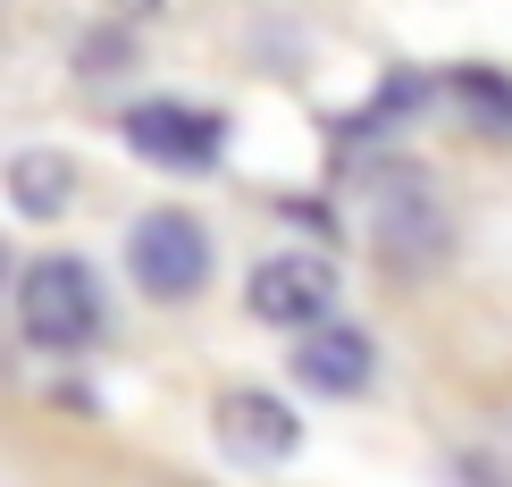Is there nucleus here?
I'll list each match as a JSON object with an SVG mask.
<instances>
[{
    "mask_svg": "<svg viewBox=\"0 0 512 487\" xmlns=\"http://www.w3.org/2000/svg\"><path fill=\"white\" fill-rule=\"evenodd\" d=\"M110 320V303H101V278L76 261V252H42V261L17 278V328H26V345L42 353H84Z\"/></svg>",
    "mask_w": 512,
    "mask_h": 487,
    "instance_id": "f257e3e1",
    "label": "nucleus"
},
{
    "mask_svg": "<svg viewBox=\"0 0 512 487\" xmlns=\"http://www.w3.org/2000/svg\"><path fill=\"white\" fill-rule=\"evenodd\" d=\"M126 269L152 303H194L210 286V227L194 210H143L126 227Z\"/></svg>",
    "mask_w": 512,
    "mask_h": 487,
    "instance_id": "f03ea898",
    "label": "nucleus"
},
{
    "mask_svg": "<svg viewBox=\"0 0 512 487\" xmlns=\"http://www.w3.org/2000/svg\"><path fill=\"white\" fill-rule=\"evenodd\" d=\"M370 244L387 269H437L445 244H454V219H445V202L429 194V185L412 177V168H387V177L370 185Z\"/></svg>",
    "mask_w": 512,
    "mask_h": 487,
    "instance_id": "7ed1b4c3",
    "label": "nucleus"
},
{
    "mask_svg": "<svg viewBox=\"0 0 512 487\" xmlns=\"http://www.w3.org/2000/svg\"><path fill=\"white\" fill-rule=\"evenodd\" d=\"M244 311L261 328H328L336 320V269L319 261V252H277L244 278Z\"/></svg>",
    "mask_w": 512,
    "mask_h": 487,
    "instance_id": "20e7f679",
    "label": "nucleus"
},
{
    "mask_svg": "<svg viewBox=\"0 0 512 487\" xmlns=\"http://www.w3.org/2000/svg\"><path fill=\"white\" fill-rule=\"evenodd\" d=\"M210 429L236 462H294L303 454V420H294L286 395H261V387H227L210 404Z\"/></svg>",
    "mask_w": 512,
    "mask_h": 487,
    "instance_id": "39448f33",
    "label": "nucleus"
},
{
    "mask_svg": "<svg viewBox=\"0 0 512 487\" xmlns=\"http://www.w3.org/2000/svg\"><path fill=\"white\" fill-rule=\"evenodd\" d=\"M126 143L143 160H168V168H210L227 143V118L194 110V101H143V110H126Z\"/></svg>",
    "mask_w": 512,
    "mask_h": 487,
    "instance_id": "423d86ee",
    "label": "nucleus"
},
{
    "mask_svg": "<svg viewBox=\"0 0 512 487\" xmlns=\"http://www.w3.org/2000/svg\"><path fill=\"white\" fill-rule=\"evenodd\" d=\"M370 370H378V345H370L353 320L311 328L303 353H294V378H303L311 395H361V387H370Z\"/></svg>",
    "mask_w": 512,
    "mask_h": 487,
    "instance_id": "0eeeda50",
    "label": "nucleus"
},
{
    "mask_svg": "<svg viewBox=\"0 0 512 487\" xmlns=\"http://www.w3.org/2000/svg\"><path fill=\"white\" fill-rule=\"evenodd\" d=\"M68 202H76V168H68V152H17V160H9V210H17V219L51 227Z\"/></svg>",
    "mask_w": 512,
    "mask_h": 487,
    "instance_id": "6e6552de",
    "label": "nucleus"
},
{
    "mask_svg": "<svg viewBox=\"0 0 512 487\" xmlns=\"http://www.w3.org/2000/svg\"><path fill=\"white\" fill-rule=\"evenodd\" d=\"M437 93H454L462 118H471L479 135H496V143L512 135V76H504V68H445Z\"/></svg>",
    "mask_w": 512,
    "mask_h": 487,
    "instance_id": "1a4fd4ad",
    "label": "nucleus"
},
{
    "mask_svg": "<svg viewBox=\"0 0 512 487\" xmlns=\"http://www.w3.org/2000/svg\"><path fill=\"white\" fill-rule=\"evenodd\" d=\"M84 42H93V51H76V68H126V59H135V42H126L118 26L110 34H84Z\"/></svg>",
    "mask_w": 512,
    "mask_h": 487,
    "instance_id": "9d476101",
    "label": "nucleus"
},
{
    "mask_svg": "<svg viewBox=\"0 0 512 487\" xmlns=\"http://www.w3.org/2000/svg\"><path fill=\"white\" fill-rule=\"evenodd\" d=\"M118 17H152V9H168V0H110Z\"/></svg>",
    "mask_w": 512,
    "mask_h": 487,
    "instance_id": "9b49d317",
    "label": "nucleus"
},
{
    "mask_svg": "<svg viewBox=\"0 0 512 487\" xmlns=\"http://www.w3.org/2000/svg\"><path fill=\"white\" fill-rule=\"evenodd\" d=\"M0 286H9V244H0Z\"/></svg>",
    "mask_w": 512,
    "mask_h": 487,
    "instance_id": "f8f14e48",
    "label": "nucleus"
}]
</instances>
